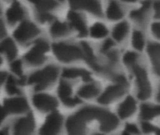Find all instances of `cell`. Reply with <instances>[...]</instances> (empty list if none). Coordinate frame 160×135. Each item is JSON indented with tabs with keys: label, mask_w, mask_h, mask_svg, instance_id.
Listing matches in <instances>:
<instances>
[{
	"label": "cell",
	"mask_w": 160,
	"mask_h": 135,
	"mask_svg": "<svg viewBox=\"0 0 160 135\" xmlns=\"http://www.w3.org/2000/svg\"><path fill=\"white\" fill-rule=\"evenodd\" d=\"M6 35V28L2 21H0V39L4 38Z\"/></svg>",
	"instance_id": "37"
},
{
	"label": "cell",
	"mask_w": 160,
	"mask_h": 135,
	"mask_svg": "<svg viewBox=\"0 0 160 135\" xmlns=\"http://www.w3.org/2000/svg\"><path fill=\"white\" fill-rule=\"evenodd\" d=\"M160 116V105L143 104L141 108V117L143 120H149Z\"/></svg>",
	"instance_id": "25"
},
{
	"label": "cell",
	"mask_w": 160,
	"mask_h": 135,
	"mask_svg": "<svg viewBox=\"0 0 160 135\" xmlns=\"http://www.w3.org/2000/svg\"><path fill=\"white\" fill-rule=\"evenodd\" d=\"M123 135H130V134H129V133H124Z\"/></svg>",
	"instance_id": "43"
},
{
	"label": "cell",
	"mask_w": 160,
	"mask_h": 135,
	"mask_svg": "<svg viewBox=\"0 0 160 135\" xmlns=\"http://www.w3.org/2000/svg\"><path fill=\"white\" fill-rule=\"evenodd\" d=\"M88 32L90 36L94 39H105L109 35L108 27L100 22H97L92 24Z\"/></svg>",
	"instance_id": "24"
},
{
	"label": "cell",
	"mask_w": 160,
	"mask_h": 135,
	"mask_svg": "<svg viewBox=\"0 0 160 135\" xmlns=\"http://www.w3.org/2000/svg\"><path fill=\"white\" fill-rule=\"evenodd\" d=\"M68 19L71 26L81 36H85L87 34V32H88L87 24H86L84 18L81 14H79L75 11H69L68 14Z\"/></svg>",
	"instance_id": "17"
},
{
	"label": "cell",
	"mask_w": 160,
	"mask_h": 135,
	"mask_svg": "<svg viewBox=\"0 0 160 135\" xmlns=\"http://www.w3.org/2000/svg\"><path fill=\"white\" fill-rule=\"evenodd\" d=\"M86 121H88V119L83 116V114L81 111L71 116L67 122V130L68 132V135L85 134Z\"/></svg>",
	"instance_id": "9"
},
{
	"label": "cell",
	"mask_w": 160,
	"mask_h": 135,
	"mask_svg": "<svg viewBox=\"0 0 160 135\" xmlns=\"http://www.w3.org/2000/svg\"><path fill=\"white\" fill-rule=\"evenodd\" d=\"M100 92V87L97 83L87 82V84L83 85L78 90V95L83 99H93L97 97Z\"/></svg>",
	"instance_id": "21"
},
{
	"label": "cell",
	"mask_w": 160,
	"mask_h": 135,
	"mask_svg": "<svg viewBox=\"0 0 160 135\" xmlns=\"http://www.w3.org/2000/svg\"><path fill=\"white\" fill-rule=\"evenodd\" d=\"M137 109V103L133 97H127L118 107V114L122 118H127L132 116Z\"/></svg>",
	"instance_id": "20"
},
{
	"label": "cell",
	"mask_w": 160,
	"mask_h": 135,
	"mask_svg": "<svg viewBox=\"0 0 160 135\" xmlns=\"http://www.w3.org/2000/svg\"><path fill=\"white\" fill-rule=\"evenodd\" d=\"M158 101L160 102V88L159 90H158Z\"/></svg>",
	"instance_id": "41"
},
{
	"label": "cell",
	"mask_w": 160,
	"mask_h": 135,
	"mask_svg": "<svg viewBox=\"0 0 160 135\" xmlns=\"http://www.w3.org/2000/svg\"><path fill=\"white\" fill-rule=\"evenodd\" d=\"M62 75H63V77H65L67 79H74V78L81 77L86 82L90 81V73L83 69H79V68L65 69L62 72Z\"/></svg>",
	"instance_id": "22"
},
{
	"label": "cell",
	"mask_w": 160,
	"mask_h": 135,
	"mask_svg": "<svg viewBox=\"0 0 160 135\" xmlns=\"http://www.w3.org/2000/svg\"><path fill=\"white\" fill-rule=\"evenodd\" d=\"M150 30H151L152 36L158 40H160V20H158L157 22H154L153 23H151Z\"/></svg>",
	"instance_id": "31"
},
{
	"label": "cell",
	"mask_w": 160,
	"mask_h": 135,
	"mask_svg": "<svg viewBox=\"0 0 160 135\" xmlns=\"http://www.w3.org/2000/svg\"><path fill=\"white\" fill-rule=\"evenodd\" d=\"M0 135H8V129L4 128V129L0 130Z\"/></svg>",
	"instance_id": "40"
},
{
	"label": "cell",
	"mask_w": 160,
	"mask_h": 135,
	"mask_svg": "<svg viewBox=\"0 0 160 135\" xmlns=\"http://www.w3.org/2000/svg\"><path fill=\"white\" fill-rule=\"evenodd\" d=\"M38 33L39 30L35 23L29 21H24L15 29L13 36L19 42L26 43L38 36Z\"/></svg>",
	"instance_id": "7"
},
{
	"label": "cell",
	"mask_w": 160,
	"mask_h": 135,
	"mask_svg": "<svg viewBox=\"0 0 160 135\" xmlns=\"http://www.w3.org/2000/svg\"><path fill=\"white\" fill-rule=\"evenodd\" d=\"M50 32L52 36L55 38H60V37H64L68 35L69 33V28L67 23L60 22V21H55L52 23Z\"/></svg>",
	"instance_id": "26"
},
{
	"label": "cell",
	"mask_w": 160,
	"mask_h": 135,
	"mask_svg": "<svg viewBox=\"0 0 160 135\" xmlns=\"http://www.w3.org/2000/svg\"><path fill=\"white\" fill-rule=\"evenodd\" d=\"M131 33V25L128 21L122 20L117 22V23L112 29V39L115 43L124 42Z\"/></svg>",
	"instance_id": "13"
},
{
	"label": "cell",
	"mask_w": 160,
	"mask_h": 135,
	"mask_svg": "<svg viewBox=\"0 0 160 135\" xmlns=\"http://www.w3.org/2000/svg\"><path fill=\"white\" fill-rule=\"evenodd\" d=\"M70 6L76 9H82L96 16L103 13L101 3L98 0H68Z\"/></svg>",
	"instance_id": "11"
},
{
	"label": "cell",
	"mask_w": 160,
	"mask_h": 135,
	"mask_svg": "<svg viewBox=\"0 0 160 135\" xmlns=\"http://www.w3.org/2000/svg\"><path fill=\"white\" fill-rule=\"evenodd\" d=\"M59 70L53 65L45 67L32 73L28 78V84L35 86L36 90H42L51 86L57 78Z\"/></svg>",
	"instance_id": "1"
},
{
	"label": "cell",
	"mask_w": 160,
	"mask_h": 135,
	"mask_svg": "<svg viewBox=\"0 0 160 135\" xmlns=\"http://www.w3.org/2000/svg\"><path fill=\"white\" fill-rule=\"evenodd\" d=\"M62 116L57 112H52L40 129V135H58L62 126Z\"/></svg>",
	"instance_id": "8"
},
{
	"label": "cell",
	"mask_w": 160,
	"mask_h": 135,
	"mask_svg": "<svg viewBox=\"0 0 160 135\" xmlns=\"http://www.w3.org/2000/svg\"><path fill=\"white\" fill-rule=\"evenodd\" d=\"M53 53L55 56L62 62H71L74 60H78L83 58V52L82 46L59 42L55 43L52 46Z\"/></svg>",
	"instance_id": "3"
},
{
	"label": "cell",
	"mask_w": 160,
	"mask_h": 135,
	"mask_svg": "<svg viewBox=\"0 0 160 135\" xmlns=\"http://www.w3.org/2000/svg\"><path fill=\"white\" fill-rule=\"evenodd\" d=\"M6 77H7L6 73L3 72V71H0V86H1V85L4 83V81L6 80Z\"/></svg>",
	"instance_id": "39"
},
{
	"label": "cell",
	"mask_w": 160,
	"mask_h": 135,
	"mask_svg": "<svg viewBox=\"0 0 160 135\" xmlns=\"http://www.w3.org/2000/svg\"><path fill=\"white\" fill-rule=\"evenodd\" d=\"M19 81L16 80L13 77H8V81H7V85H6V90L9 95H18L20 94V88H19Z\"/></svg>",
	"instance_id": "28"
},
{
	"label": "cell",
	"mask_w": 160,
	"mask_h": 135,
	"mask_svg": "<svg viewBox=\"0 0 160 135\" xmlns=\"http://www.w3.org/2000/svg\"><path fill=\"white\" fill-rule=\"evenodd\" d=\"M0 54H4L9 60H13L17 55V48L10 39H6L0 43Z\"/></svg>",
	"instance_id": "23"
},
{
	"label": "cell",
	"mask_w": 160,
	"mask_h": 135,
	"mask_svg": "<svg viewBox=\"0 0 160 135\" xmlns=\"http://www.w3.org/2000/svg\"><path fill=\"white\" fill-rule=\"evenodd\" d=\"M139 59H140V56H139L138 53H136V52H128L125 54V55L123 57L124 63L127 66H128L129 68L131 66L135 65L136 63H138Z\"/></svg>",
	"instance_id": "29"
},
{
	"label": "cell",
	"mask_w": 160,
	"mask_h": 135,
	"mask_svg": "<svg viewBox=\"0 0 160 135\" xmlns=\"http://www.w3.org/2000/svg\"><path fill=\"white\" fill-rule=\"evenodd\" d=\"M118 1H120V2H122L123 4L127 5V4H136V3H138L140 0H118Z\"/></svg>",
	"instance_id": "38"
},
{
	"label": "cell",
	"mask_w": 160,
	"mask_h": 135,
	"mask_svg": "<svg viewBox=\"0 0 160 135\" xmlns=\"http://www.w3.org/2000/svg\"><path fill=\"white\" fill-rule=\"evenodd\" d=\"M33 103L35 107L41 112H53L57 107V101L53 97L43 93L34 95Z\"/></svg>",
	"instance_id": "12"
},
{
	"label": "cell",
	"mask_w": 160,
	"mask_h": 135,
	"mask_svg": "<svg viewBox=\"0 0 160 135\" xmlns=\"http://www.w3.org/2000/svg\"><path fill=\"white\" fill-rule=\"evenodd\" d=\"M142 130L145 132H147V133H149V132H156V127H154V126H152L151 124H149V123H147V122H143L142 123Z\"/></svg>",
	"instance_id": "34"
},
{
	"label": "cell",
	"mask_w": 160,
	"mask_h": 135,
	"mask_svg": "<svg viewBox=\"0 0 160 135\" xmlns=\"http://www.w3.org/2000/svg\"><path fill=\"white\" fill-rule=\"evenodd\" d=\"M0 13H1V6H0Z\"/></svg>",
	"instance_id": "45"
},
{
	"label": "cell",
	"mask_w": 160,
	"mask_h": 135,
	"mask_svg": "<svg viewBox=\"0 0 160 135\" xmlns=\"http://www.w3.org/2000/svg\"><path fill=\"white\" fill-rule=\"evenodd\" d=\"M49 50V44L45 39H38L30 49L25 56V61L32 66H38L45 61L46 53Z\"/></svg>",
	"instance_id": "5"
},
{
	"label": "cell",
	"mask_w": 160,
	"mask_h": 135,
	"mask_svg": "<svg viewBox=\"0 0 160 135\" xmlns=\"http://www.w3.org/2000/svg\"><path fill=\"white\" fill-rule=\"evenodd\" d=\"M128 82H116V84L106 88V90L100 95L98 102L101 104H108L116 101L125 95L128 90Z\"/></svg>",
	"instance_id": "6"
},
{
	"label": "cell",
	"mask_w": 160,
	"mask_h": 135,
	"mask_svg": "<svg viewBox=\"0 0 160 135\" xmlns=\"http://www.w3.org/2000/svg\"><path fill=\"white\" fill-rule=\"evenodd\" d=\"M127 131L129 134H138L139 133V129L133 124H128Z\"/></svg>",
	"instance_id": "35"
},
{
	"label": "cell",
	"mask_w": 160,
	"mask_h": 135,
	"mask_svg": "<svg viewBox=\"0 0 160 135\" xmlns=\"http://www.w3.org/2000/svg\"><path fill=\"white\" fill-rule=\"evenodd\" d=\"M153 18L152 3L150 0L143 1L139 5L138 8H135L129 11V21L131 23L135 24L137 28L143 29L149 23Z\"/></svg>",
	"instance_id": "2"
},
{
	"label": "cell",
	"mask_w": 160,
	"mask_h": 135,
	"mask_svg": "<svg viewBox=\"0 0 160 135\" xmlns=\"http://www.w3.org/2000/svg\"><path fill=\"white\" fill-rule=\"evenodd\" d=\"M6 115H7V112L4 108V106H0V125L2 124V122L4 121L5 117H6Z\"/></svg>",
	"instance_id": "36"
},
{
	"label": "cell",
	"mask_w": 160,
	"mask_h": 135,
	"mask_svg": "<svg viewBox=\"0 0 160 135\" xmlns=\"http://www.w3.org/2000/svg\"><path fill=\"white\" fill-rule=\"evenodd\" d=\"M105 14L110 21H122L127 14L126 5L118 0H110L107 4Z\"/></svg>",
	"instance_id": "10"
},
{
	"label": "cell",
	"mask_w": 160,
	"mask_h": 135,
	"mask_svg": "<svg viewBox=\"0 0 160 135\" xmlns=\"http://www.w3.org/2000/svg\"><path fill=\"white\" fill-rule=\"evenodd\" d=\"M38 21H40L41 23H46V22H50L52 20V15L48 12V11H45V12H38Z\"/></svg>",
	"instance_id": "33"
},
{
	"label": "cell",
	"mask_w": 160,
	"mask_h": 135,
	"mask_svg": "<svg viewBox=\"0 0 160 135\" xmlns=\"http://www.w3.org/2000/svg\"><path fill=\"white\" fill-rule=\"evenodd\" d=\"M24 15H25V11L22 6L19 2H14L7 10L6 18L8 23L13 24L23 19Z\"/></svg>",
	"instance_id": "19"
},
{
	"label": "cell",
	"mask_w": 160,
	"mask_h": 135,
	"mask_svg": "<svg viewBox=\"0 0 160 135\" xmlns=\"http://www.w3.org/2000/svg\"><path fill=\"white\" fill-rule=\"evenodd\" d=\"M4 108L8 114H22L28 110V102L24 98L15 97L6 100Z\"/></svg>",
	"instance_id": "14"
},
{
	"label": "cell",
	"mask_w": 160,
	"mask_h": 135,
	"mask_svg": "<svg viewBox=\"0 0 160 135\" xmlns=\"http://www.w3.org/2000/svg\"><path fill=\"white\" fill-rule=\"evenodd\" d=\"M96 135H100V134H96Z\"/></svg>",
	"instance_id": "46"
},
{
	"label": "cell",
	"mask_w": 160,
	"mask_h": 135,
	"mask_svg": "<svg viewBox=\"0 0 160 135\" xmlns=\"http://www.w3.org/2000/svg\"><path fill=\"white\" fill-rule=\"evenodd\" d=\"M35 121L32 116H26L18 119L13 126V135H33Z\"/></svg>",
	"instance_id": "15"
},
{
	"label": "cell",
	"mask_w": 160,
	"mask_h": 135,
	"mask_svg": "<svg viewBox=\"0 0 160 135\" xmlns=\"http://www.w3.org/2000/svg\"><path fill=\"white\" fill-rule=\"evenodd\" d=\"M32 3L38 12L50 11L57 7V2L55 0H28Z\"/></svg>",
	"instance_id": "27"
},
{
	"label": "cell",
	"mask_w": 160,
	"mask_h": 135,
	"mask_svg": "<svg viewBox=\"0 0 160 135\" xmlns=\"http://www.w3.org/2000/svg\"><path fill=\"white\" fill-rule=\"evenodd\" d=\"M130 42H131L132 47L138 52L143 51L148 45L145 33L143 32L142 29H140V28H135L133 31H131Z\"/></svg>",
	"instance_id": "18"
},
{
	"label": "cell",
	"mask_w": 160,
	"mask_h": 135,
	"mask_svg": "<svg viewBox=\"0 0 160 135\" xmlns=\"http://www.w3.org/2000/svg\"><path fill=\"white\" fill-rule=\"evenodd\" d=\"M136 79L138 97L142 100H146L150 98L152 94V86L150 84V80L148 78L147 72L143 67H142L139 62L130 67Z\"/></svg>",
	"instance_id": "4"
},
{
	"label": "cell",
	"mask_w": 160,
	"mask_h": 135,
	"mask_svg": "<svg viewBox=\"0 0 160 135\" xmlns=\"http://www.w3.org/2000/svg\"><path fill=\"white\" fill-rule=\"evenodd\" d=\"M58 96L62 102L69 107L75 106L81 102L78 98H74L72 96V88L69 84L67 82H61L58 86Z\"/></svg>",
	"instance_id": "16"
},
{
	"label": "cell",
	"mask_w": 160,
	"mask_h": 135,
	"mask_svg": "<svg viewBox=\"0 0 160 135\" xmlns=\"http://www.w3.org/2000/svg\"><path fill=\"white\" fill-rule=\"evenodd\" d=\"M10 69L16 76L18 77L22 76V65L20 60H13L10 65Z\"/></svg>",
	"instance_id": "30"
},
{
	"label": "cell",
	"mask_w": 160,
	"mask_h": 135,
	"mask_svg": "<svg viewBox=\"0 0 160 135\" xmlns=\"http://www.w3.org/2000/svg\"><path fill=\"white\" fill-rule=\"evenodd\" d=\"M156 132L158 135H160V130H156Z\"/></svg>",
	"instance_id": "42"
},
{
	"label": "cell",
	"mask_w": 160,
	"mask_h": 135,
	"mask_svg": "<svg viewBox=\"0 0 160 135\" xmlns=\"http://www.w3.org/2000/svg\"><path fill=\"white\" fill-rule=\"evenodd\" d=\"M1 63H2V60H1V57H0V65H1Z\"/></svg>",
	"instance_id": "44"
},
{
	"label": "cell",
	"mask_w": 160,
	"mask_h": 135,
	"mask_svg": "<svg viewBox=\"0 0 160 135\" xmlns=\"http://www.w3.org/2000/svg\"><path fill=\"white\" fill-rule=\"evenodd\" d=\"M152 3V10H153V18L160 20V0H153Z\"/></svg>",
	"instance_id": "32"
}]
</instances>
